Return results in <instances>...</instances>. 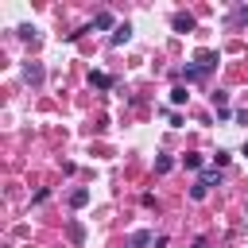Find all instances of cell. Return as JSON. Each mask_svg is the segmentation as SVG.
Returning a JSON list of instances; mask_svg holds the SVG:
<instances>
[{
	"label": "cell",
	"instance_id": "6da1fadb",
	"mask_svg": "<svg viewBox=\"0 0 248 248\" xmlns=\"http://www.w3.org/2000/svg\"><path fill=\"white\" fill-rule=\"evenodd\" d=\"M213 66H217V50H198V58H194V70H198V74L205 78V74H209Z\"/></svg>",
	"mask_w": 248,
	"mask_h": 248
},
{
	"label": "cell",
	"instance_id": "7a4b0ae2",
	"mask_svg": "<svg viewBox=\"0 0 248 248\" xmlns=\"http://www.w3.org/2000/svg\"><path fill=\"white\" fill-rule=\"evenodd\" d=\"M170 27H174L178 35H186V31H194V16H190V12H174V16H170Z\"/></svg>",
	"mask_w": 248,
	"mask_h": 248
},
{
	"label": "cell",
	"instance_id": "3957f363",
	"mask_svg": "<svg viewBox=\"0 0 248 248\" xmlns=\"http://www.w3.org/2000/svg\"><path fill=\"white\" fill-rule=\"evenodd\" d=\"M23 78L31 85H43V62H23Z\"/></svg>",
	"mask_w": 248,
	"mask_h": 248
},
{
	"label": "cell",
	"instance_id": "277c9868",
	"mask_svg": "<svg viewBox=\"0 0 248 248\" xmlns=\"http://www.w3.org/2000/svg\"><path fill=\"white\" fill-rule=\"evenodd\" d=\"M89 85H93V89H112V78H108L105 70H93V74H89Z\"/></svg>",
	"mask_w": 248,
	"mask_h": 248
},
{
	"label": "cell",
	"instance_id": "5b68a950",
	"mask_svg": "<svg viewBox=\"0 0 248 248\" xmlns=\"http://www.w3.org/2000/svg\"><path fill=\"white\" fill-rule=\"evenodd\" d=\"M128 39H132V23H120L116 35H112V46H120V43H128Z\"/></svg>",
	"mask_w": 248,
	"mask_h": 248
},
{
	"label": "cell",
	"instance_id": "8992f818",
	"mask_svg": "<svg viewBox=\"0 0 248 248\" xmlns=\"http://www.w3.org/2000/svg\"><path fill=\"white\" fill-rule=\"evenodd\" d=\"M66 236H70L74 244H81V240H85V229H81L78 221H70V225H66Z\"/></svg>",
	"mask_w": 248,
	"mask_h": 248
},
{
	"label": "cell",
	"instance_id": "52a82bcc",
	"mask_svg": "<svg viewBox=\"0 0 248 248\" xmlns=\"http://www.w3.org/2000/svg\"><path fill=\"white\" fill-rule=\"evenodd\" d=\"M93 27H97V31L112 27V12H97V16H93Z\"/></svg>",
	"mask_w": 248,
	"mask_h": 248
},
{
	"label": "cell",
	"instance_id": "ba28073f",
	"mask_svg": "<svg viewBox=\"0 0 248 248\" xmlns=\"http://www.w3.org/2000/svg\"><path fill=\"white\" fill-rule=\"evenodd\" d=\"M202 186H217L221 182V174H217V167H209V170H202V178H198Z\"/></svg>",
	"mask_w": 248,
	"mask_h": 248
},
{
	"label": "cell",
	"instance_id": "9c48e42d",
	"mask_svg": "<svg viewBox=\"0 0 248 248\" xmlns=\"http://www.w3.org/2000/svg\"><path fill=\"white\" fill-rule=\"evenodd\" d=\"M85 202H89V190H81V186H78V190L70 194V205H74V209H81Z\"/></svg>",
	"mask_w": 248,
	"mask_h": 248
},
{
	"label": "cell",
	"instance_id": "30bf717a",
	"mask_svg": "<svg viewBox=\"0 0 248 248\" xmlns=\"http://www.w3.org/2000/svg\"><path fill=\"white\" fill-rule=\"evenodd\" d=\"M186 97H190L186 85H174V89H170V105H186Z\"/></svg>",
	"mask_w": 248,
	"mask_h": 248
},
{
	"label": "cell",
	"instance_id": "8fae6325",
	"mask_svg": "<svg viewBox=\"0 0 248 248\" xmlns=\"http://www.w3.org/2000/svg\"><path fill=\"white\" fill-rule=\"evenodd\" d=\"M170 167H174V159H170V155H155V170H159V174H167Z\"/></svg>",
	"mask_w": 248,
	"mask_h": 248
},
{
	"label": "cell",
	"instance_id": "7c38bea8",
	"mask_svg": "<svg viewBox=\"0 0 248 248\" xmlns=\"http://www.w3.org/2000/svg\"><path fill=\"white\" fill-rule=\"evenodd\" d=\"M225 105H229V93H225V89H217V93H213V108H217V112H221V108H225Z\"/></svg>",
	"mask_w": 248,
	"mask_h": 248
},
{
	"label": "cell",
	"instance_id": "4fadbf2b",
	"mask_svg": "<svg viewBox=\"0 0 248 248\" xmlns=\"http://www.w3.org/2000/svg\"><path fill=\"white\" fill-rule=\"evenodd\" d=\"M205 194H209V186H202V182H194V186H190V198H194V202H202Z\"/></svg>",
	"mask_w": 248,
	"mask_h": 248
},
{
	"label": "cell",
	"instance_id": "5bb4252c",
	"mask_svg": "<svg viewBox=\"0 0 248 248\" xmlns=\"http://www.w3.org/2000/svg\"><path fill=\"white\" fill-rule=\"evenodd\" d=\"M182 167H190V170H198V167H202V155H182Z\"/></svg>",
	"mask_w": 248,
	"mask_h": 248
},
{
	"label": "cell",
	"instance_id": "9a60e30c",
	"mask_svg": "<svg viewBox=\"0 0 248 248\" xmlns=\"http://www.w3.org/2000/svg\"><path fill=\"white\" fill-rule=\"evenodd\" d=\"M151 240V232H132V248H143Z\"/></svg>",
	"mask_w": 248,
	"mask_h": 248
},
{
	"label": "cell",
	"instance_id": "2e32d148",
	"mask_svg": "<svg viewBox=\"0 0 248 248\" xmlns=\"http://www.w3.org/2000/svg\"><path fill=\"white\" fill-rule=\"evenodd\" d=\"M240 23H248V8H236L232 12V27H240Z\"/></svg>",
	"mask_w": 248,
	"mask_h": 248
},
{
	"label": "cell",
	"instance_id": "e0dca14e",
	"mask_svg": "<svg viewBox=\"0 0 248 248\" xmlns=\"http://www.w3.org/2000/svg\"><path fill=\"white\" fill-rule=\"evenodd\" d=\"M240 155H248V143H244V147H240Z\"/></svg>",
	"mask_w": 248,
	"mask_h": 248
},
{
	"label": "cell",
	"instance_id": "ac0fdd59",
	"mask_svg": "<svg viewBox=\"0 0 248 248\" xmlns=\"http://www.w3.org/2000/svg\"><path fill=\"white\" fill-rule=\"evenodd\" d=\"M194 248H205V240H198V244H194Z\"/></svg>",
	"mask_w": 248,
	"mask_h": 248
}]
</instances>
